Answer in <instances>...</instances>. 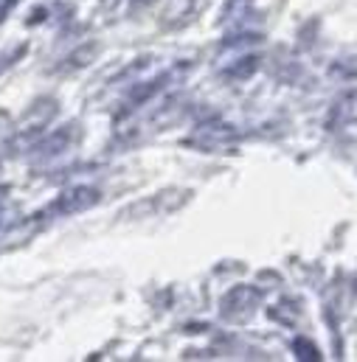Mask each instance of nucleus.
<instances>
[{
	"label": "nucleus",
	"mask_w": 357,
	"mask_h": 362,
	"mask_svg": "<svg viewBox=\"0 0 357 362\" xmlns=\"http://www.w3.org/2000/svg\"><path fill=\"white\" fill-rule=\"evenodd\" d=\"M262 303V292L254 286H234L225 298H222V315L228 320H248L256 306Z\"/></svg>",
	"instance_id": "f257e3e1"
},
{
	"label": "nucleus",
	"mask_w": 357,
	"mask_h": 362,
	"mask_svg": "<svg viewBox=\"0 0 357 362\" xmlns=\"http://www.w3.org/2000/svg\"><path fill=\"white\" fill-rule=\"evenodd\" d=\"M98 188H90V185H76V188H68L60 199H57V211L60 214H79V211H88L98 202Z\"/></svg>",
	"instance_id": "f03ea898"
},
{
	"label": "nucleus",
	"mask_w": 357,
	"mask_h": 362,
	"mask_svg": "<svg viewBox=\"0 0 357 362\" xmlns=\"http://www.w3.org/2000/svg\"><path fill=\"white\" fill-rule=\"evenodd\" d=\"M71 138H74V127H60V129H54L48 138H42V141L34 146V155H37V158L62 155V152L71 146Z\"/></svg>",
	"instance_id": "7ed1b4c3"
},
{
	"label": "nucleus",
	"mask_w": 357,
	"mask_h": 362,
	"mask_svg": "<svg viewBox=\"0 0 357 362\" xmlns=\"http://www.w3.org/2000/svg\"><path fill=\"white\" fill-rule=\"evenodd\" d=\"M293 351H295V357H298V360H304V362L321 360L318 346H315L312 340H307V337H295V340H293Z\"/></svg>",
	"instance_id": "20e7f679"
},
{
	"label": "nucleus",
	"mask_w": 357,
	"mask_h": 362,
	"mask_svg": "<svg viewBox=\"0 0 357 362\" xmlns=\"http://www.w3.org/2000/svg\"><path fill=\"white\" fill-rule=\"evenodd\" d=\"M96 54H98V45H96V42H85L82 48H76V51L68 57V65H71V68H85V65H90V62L96 59Z\"/></svg>",
	"instance_id": "39448f33"
},
{
	"label": "nucleus",
	"mask_w": 357,
	"mask_h": 362,
	"mask_svg": "<svg viewBox=\"0 0 357 362\" xmlns=\"http://www.w3.org/2000/svg\"><path fill=\"white\" fill-rule=\"evenodd\" d=\"M256 68H259V57H242L237 65L228 68V76L231 79H248V76H254Z\"/></svg>",
	"instance_id": "423d86ee"
},
{
	"label": "nucleus",
	"mask_w": 357,
	"mask_h": 362,
	"mask_svg": "<svg viewBox=\"0 0 357 362\" xmlns=\"http://www.w3.org/2000/svg\"><path fill=\"white\" fill-rule=\"evenodd\" d=\"M270 317L278 320V323H284V326H293L298 320V309H293V303L284 300V303H278V306L270 309Z\"/></svg>",
	"instance_id": "0eeeda50"
},
{
	"label": "nucleus",
	"mask_w": 357,
	"mask_h": 362,
	"mask_svg": "<svg viewBox=\"0 0 357 362\" xmlns=\"http://www.w3.org/2000/svg\"><path fill=\"white\" fill-rule=\"evenodd\" d=\"M161 85H164V76H158V79L147 82L144 88H135V90H132V95H130V101H132V104H141V101H147L149 95H155V93L161 90Z\"/></svg>",
	"instance_id": "6e6552de"
},
{
	"label": "nucleus",
	"mask_w": 357,
	"mask_h": 362,
	"mask_svg": "<svg viewBox=\"0 0 357 362\" xmlns=\"http://www.w3.org/2000/svg\"><path fill=\"white\" fill-rule=\"evenodd\" d=\"M14 3H17V0H3V6H0V20H3L6 14H8V8H11Z\"/></svg>",
	"instance_id": "1a4fd4ad"
}]
</instances>
